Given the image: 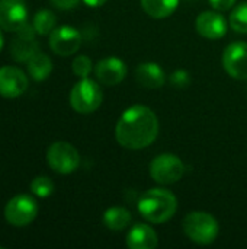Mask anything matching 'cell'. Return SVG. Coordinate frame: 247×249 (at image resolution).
<instances>
[{"instance_id":"d6986e66","label":"cell","mask_w":247,"mask_h":249,"mask_svg":"<svg viewBox=\"0 0 247 249\" xmlns=\"http://www.w3.org/2000/svg\"><path fill=\"white\" fill-rule=\"evenodd\" d=\"M179 0H141L143 10L154 19H165L178 9Z\"/></svg>"},{"instance_id":"44dd1931","label":"cell","mask_w":247,"mask_h":249,"mask_svg":"<svg viewBox=\"0 0 247 249\" xmlns=\"http://www.w3.org/2000/svg\"><path fill=\"white\" fill-rule=\"evenodd\" d=\"M230 26L240 34H247V1L234 7L230 15Z\"/></svg>"},{"instance_id":"4316f807","label":"cell","mask_w":247,"mask_h":249,"mask_svg":"<svg viewBox=\"0 0 247 249\" xmlns=\"http://www.w3.org/2000/svg\"><path fill=\"white\" fill-rule=\"evenodd\" d=\"M84 4H87L89 7H100L106 3V0H83Z\"/></svg>"},{"instance_id":"9c48e42d","label":"cell","mask_w":247,"mask_h":249,"mask_svg":"<svg viewBox=\"0 0 247 249\" xmlns=\"http://www.w3.org/2000/svg\"><path fill=\"white\" fill-rule=\"evenodd\" d=\"M80 45L82 35L76 28L70 25L54 28V31L49 34V47L57 55L68 57L74 54L80 48Z\"/></svg>"},{"instance_id":"8992f818","label":"cell","mask_w":247,"mask_h":249,"mask_svg":"<svg viewBox=\"0 0 247 249\" xmlns=\"http://www.w3.org/2000/svg\"><path fill=\"white\" fill-rule=\"evenodd\" d=\"M47 162L52 171L67 175L79 168L80 155L68 142H55L47 150Z\"/></svg>"},{"instance_id":"8fae6325","label":"cell","mask_w":247,"mask_h":249,"mask_svg":"<svg viewBox=\"0 0 247 249\" xmlns=\"http://www.w3.org/2000/svg\"><path fill=\"white\" fill-rule=\"evenodd\" d=\"M28 18L25 0H0V28L9 32L19 31Z\"/></svg>"},{"instance_id":"9a60e30c","label":"cell","mask_w":247,"mask_h":249,"mask_svg":"<svg viewBox=\"0 0 247 249\" xmlns=\"http://www.w3.org/2000/svg\"><path fill=\"white\" fill-rule=\"evenodd\" d=\"M125 244L130 249H154L159 244V238L151 226L138 223L130 229Z\"/></svg>"},{"instance_id":"484cf974","label":"cell","mask_w":247,"mask_h":249,"mask_svg":"<svg viewBox=\"0 0 247 249\" xmlns=\"http://www.w3.org/2000/svg\"><path fill=\"white\" fill-rule=\"evenodd\" d=\"M80 0H51V3L61 9V10H70V9H74L77 4H79Z\"/></svg>"},{"instance_id":"2e32d148","label":"cell","mask_w":247,"mask_h":249,"mask_svg":"<svg viewBox=\"0 0 247 249\" xmlns=\"http://www.w3.org/2000/svg\"><path fill=\"white\" fill-rule=\"evenodd\" d=\"M135 80L140 86L146 89H159L165 85L166 76L165 70L153 61H146L137 66Z\"/></svg>"},{"instance_id":"5bb4252c","label":"cell","mask_w":247,"mask_h":249,"mask_svg":"<svg viewBox=\"0 0 247 249\" xmlns=\"http://www.w3.org/2000/svg\"><path fill=\"white\" fill-rule=\"evenodd\" d=\"M95 73L98 80L105 86H115L121 83L127 76V66L118 57H106L102 58L96 67Z\"/></svg>"},{"instance_id":"e0dca14e","label":"cell","mask_w":247,"mask_h":249,"mask_svg":"<svg viewBox=\"0 0 247 249\" xmlns=\"http://www.w3.org/2000/svg\"><path fill=\"white\" fill-rule=\"evenodd\" d=\"M26 69L31 77L36 82L45 80L51 71H52V61L51 58L44 54V53H35L28 61H26Z\"/></svg>"},{"instance_id":"ba28073f","label":"cell","mask_w":247,"mask_h":249,"mask_svg":"<svg viewBox=\"0 0 247 249\" xmlns=\"http://www.w3.org/2000/svg\"><path fill=\"white\" fill-rule=\"evenodd\" d=\"M223 67L227 74L237 80L247 79V42L237 41L226 47L223 53Z\"/></svg>"},{"instance_id":"d4e9b609","label":"cell","mask_w":247,"mask_h":249,"mask_svg":"<svg viewBox=\"0 0 247 249\" xmlns=\"http://www.w3.org/2000/svg\"><path fill=\"white\" fill-rule=\"evenodd\" d=\"M237 0H210V4L213 6V9L218 10V12H226L230 10Z\"/></svg>"},{"instance_id":"4fadbf2b","label":"cell","mask_w":247,"mask_h":249,"mask_svg":"<svg viewBox=\"0 0 247 249\" xmlns=\"http://www.w3.org/2000/svg\"><path fill=\"white\" fill-rule=\"evenodd\" d=\"M33 26L25 23L19 31H16V36L12 39L10 53L16 61L26 63L35 53H38V42L35 39Z\"/></svg>"},{"instance_id":"30bf717a","label":"cell","mask_w":247,"mask_h":249,"mask_svg":"<svg viewBox=\"0 0 247 249\" xmlns=\"http://www.w3.org/2000/svg\"><path fill=\"white\" fill-rule=\"evenodd\" d=\"M28 76L15 66L0 67V96L13 99L23 95L28 89Z\"/></svg>"},{"instance_id":"277c9868","label":"cell","mask_w":247,"mask_h":249,"mask_svg":"<svg viewBox=\"0 0 247 249\" xmlns=\"http://www.w3.org/2000/svg\"><path fill=\"white\" fill-rule=\"evenodd\" d=\"M102 101L103 92L100 86L89 77L77 82L70 92V105L79 114L95 112L102 105Z\"/></svg>"},{"instance_id":"83f0119b","label":"cell","mask_w":247,"mask_h":249,"mask_svg":"<svg viewBox=\"0 0 247 249\" xmlns=\"http://www.w3.org/2000/svg\"><path fill=\"white\" fill-rule=\"evenodd\" d=\"M3 45H4V39H3V34H1V31H0V51H1Z\"/></svg>"},{"instance_id":"52a82bcc","label":"cell","mask_w":247,"mask_h":249,"mask_svg":"<svg viewBox=\"0 0 247 249\" xmlns=\"http://www.w3.org/2000/svg\"><path fill=\"white\" fill-rule=\"evenodd\" d=\"M38 214V204L35 198L26 194L15 196L4 207V219L7 223L16 228L26 226L35 220Z\"/></svg>"},{"instance_id":"ac0fdd59","label":"cell","mask_w":247,"mask_h":249,"mask_svg":"<svg viewBox=\"0 0 247 249\" xmlns=\"http://www.w3.org/2000/svg\"><path fill=\"white\" fill-rule=\"evenodd\" d=\"M131 222V213L125 207L114 206L103 213V225L114 232H121L127 229Z\"/></svg>"},{"instance_id":"3957f363","label":"cell","mask_w":247,"mask_h":249,"mask_svg":"<svg viewBox=\"0 0 247 249\" xmlns=\"http://www.w3.org/2000/svg\"><path fill=\"white\" fill-rule=\"evenodd\" d=\"M182 226L185 235L198 245L213 244L220 233L218 222L207 212H191L183 219Z\"/></svg>"},{"instance_id":"5b68a950","label":"cell","mask_w":247,"mask_h":249,"mask_svg":"<svg viewBox=\"0 0 247 249\" xmlns=\"http://www.w3.org/2000/svg\"><path fill=\"white\" fill-rule=\"evenodd\" d=\"M150 175L160 185L176 184L185 175V163L173 153H162L151 160Z\"/></svg>"},{"instance_id":"6da1fadb","label":"cell","mask_w":247,"mask_h":249,"mask_svg":"<svg viewBox=\"0 0 247 249\" xmlns=\"http://www.w3.org/2000/svg\"><path fill=\"white\" fill-rule=\"evenodd\" d=\"M159 134V120L156 112L141 104L127 108L115 125L118 144L130 150L148 147Z\"/></svg>"},{"instance_id":"603a6c76","label":"cell","mask_w":247,"mask_h":249,"mask_svg":"<svg viewBox=\"0 0 247 249\" xmlns=\"http://www.w3.org/2000/svg\"><path fill=\"white\" fill-rule=\"evenodd\" d=\"M71 69H73V73L80 77V79H84L90 74L93 66H92V60L87 57V55H79L74 58L73 64H71Z\"/></svg>"},{"instance_id":"ffe728a7","label":"cell","mask_w":247,"mask_h":249,"mask_svg":"<svg viewBox=\"0 0 247 249\" xmlns=\"http://www.w3.org/2000/svg\"><path fill=\"white\" fill-rule=\"evenodd\" d=\"M55 23H57L55 15L48 9H42V10L36 12L32 19V26L38 35L51 34L55 28Z\"/></svg>"},{"instance_id":"7a4b0ae2","label":"cell","mask_w":247,"mask_h":249,"mask_svg":"<svg viewBox=\"0 0 247 249\" xmlns=\"http://www.w3.org/2000/svg\"><path fill=\"white\" fill-rule=\"evenodd\" d=\"M178 210L175 194L166 188H151L146 191L138 201L140 214L150 223L160 225L173 217Z\"/></svg>"},{"instance_id":"7402d4cb","label":"cell","mask_w":247,"mask_h":249,"mask_svg":"<svg viewBox=\"0 0 247 249\" xmlns=\"http://www.w3.org/2000/svg\"><path fill=\"white\" fill-rule=\"evenodd\" d=\"M55 190V185L52 182V179L49 177H36L32 182H31V191L32 194H35L36 197H41V198H45V197H49Z\"/></svg>"},{"instance_id":"cb8c5ba5","label":"cell","mask_w":247,"mask_h":249,"mask_svg":"<svg viewBox=\"0 0 247 249\" xmlns=\"http://www.w3.org/2000/svg\"><path fill=\"white\" fill-rule=\"evenodd\" d=\"M170 83H172V86L179 88V89H183V88L189 86V83H191V74H189V71H186L183 69L175 70L170 74Z\"/></svg>"},{"instance_id":"7c38bea8","label":"cell","mask_w":247,"mask_h":249,"mask_svg":"<svg viewBox=\"0 0 247 249\" xmlns=\"http://www.w3.org/2000/svg\"><path fill=\"white\" fill-rule=\"evenodd\" d=\"M227 28L229 23L226 20V18L217 10H205L201 15H198V18L195 19V29L197 32L207 38V39H220L227 34Z\"/></svg>"}]
</instances>
